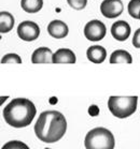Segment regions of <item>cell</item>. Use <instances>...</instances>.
<instances>
[{
	"label": "cell",
	"mask_w": 140,
	"mask_h": 149,
	"mask_svg": "<svg viewBox=\"0 0 140 149\" xmlns=\"http://www.w3.org/2000/svg\"><path fill=\"white\" fill-rule=\"evenodd\" d=\"M67 121L65 116L57 111H45L39 115L34 133L38 139L44 143H55L65 135Z\"/></svg>",
	"instance_id": "cell-1"
},
{
	"label": "cell",
	"mask_w": 140,
	"mask_h": 149,
	"mask_svg": "<svg viewBox=\"0 0 140 149\" xmlns=\"http://www.w3.org/2000/svg\"><path fill=\"white\" fill-rule=\"evenodd\" d=\"M37 114L36 106L25 98L13 99L2 111V116L8 125L13 128H25L29 125Z\"/></svg>",
	"instance_id": "cell-2"
},
{
	"label": "cell",
	"mask_w": 140,
	"mask_h": 149,
	"mask_svg": "<svg viewBox=\"0 0 140 149\" xmlns=\"http://www.w3.org/2000/svg\"><path fill=\"white\" fill-rule=\"evenodd\" d=\"M84 145L86 149H114V136L106 128H95L85 136Z\"/></svg>",
	"instance_id": "cell-3"
},
{
	"label": "cell",
	"mask_w": 140,
	"mask_h": 149,
	"mask_svg": "<svg viewBox=\"0 0 140 149\" xmlns=\"http://www.w3.org/2000/svg\"><path fill=\"white\" fill-rule=\"evenodd\" d=\"M138 97H115L112 95L108 100V109L113 116L117 118H127L136 112Z\"/></svg>",
	"instance_id": "cell-4"
},
{
	"label": "cell",
	"mask_w": 140,
	"mask_h": 149,
	"mask_svg": "<svg viewBox=\"0 0 140 149\" xmlns=\"http://www.w3.org/2000/svg\"><path fill=\"white\" fill-rule=\"evenodd\" d=\"M107 33V28L103 22L98 19L89 20L84 27V36L89 41L98 42L103 40Z\"/></svg>",
	"instance_id": "cell-5"
},
{
	"label": "cell",
	"mask_w": 140,
	"mask_h": 149,
	"mask_svg": "<svg viewBox=\"0 0 140 149\" xmlns=\"http://www.w3.org/2000/svg\"><path fill=\"white\" fill-rule=\"evenodd\" d=\"M17 34L20 39L26 42L37 40L40 34V28L34 22L31 20H25L22 22L17 27Z\"/></svg>",
	"instance_id": "cell-6"
},
{
	"label": "cell",
	"mask_w": 140,
	"mask_h": 149,
	"mask_svg": "<svg viewBox=\"0 0 140 149\" xmlns=\"http://www.w3.org/2000/svg\"><path fill=\"white\" fill-rule=\"evenodd\" d=\"M100 12L107 18H115L123 13V2L121 0H103Z\"/></svg>",
	"instance_id": "cell-7"
},
{
	"label": "cell",
	"mask_w": 140,
	"mask_h": 149,
	"mask_svg": "<svg viewBox=\"0 0 140 149\" xmlns=\"http://www.w3.org/2000/svg\"><path fill=\"white\" fill-rule=\"evenodd\" d=\"M132 29H130L129 24L125 20H116L115 23H113L111 27V34L115 40L123 42L126 41L130 36Z\"/></svg>",
	"instance_id": "cell-8"
},
{
	"label": "cell",
	"mask_w": 140,
	"mask_h": 149,
	"mask_svg": "<svg viewBox=\"0 0 140 149\" xmlns=\"http://www.w3.org/2000/svg\"><path fill=\"white\" fill-rule=\"evenodd\" d=\"M48 32L51 37L55 39H63V38L67 37L69 32L68 26L65 22L59 19L52 20L48 26Z\"/></svg>",
	"instance_id": "cell-9"
},
{
	"label": "cell",
	"mask_w": 140,
	"mask_h": 149,
	"mask_svg": "<svg viewBox=\"0 0 140 149\" xmlns=\"http://www.w3.org/2000/svg\"><path fill=\"white\" fill-rule=\"evenodd\" d=\"M53 53L49 47H39L31 55L32 63H53Z\"/></svg>",
	"instance_id": "cell-10"
},
{
	"label": "cell",
	"mask_w": 140,
	"mask_h": 149,
	"mask_svg": "<svg viewBox=\"0 0 140 149\" xmlns=\"http://www.w3.org/2000/svg\"><path fill=\"white\" fill-rule=\"evenodd\" d=\"M75 53L69 48H59L53 55V63H75Z\"/></svg>",
	"instance_id": "cell-11"
},
{
	"label": "cell",
	"mask_w": 140,
	"mask_h": 149,
	"mask_svg": "<svg viewBox=\"0 0 140 149\" xmlns=\"http://www.w3.org/2000/svg\"><path fill=\"white\" fill-rule=\"evenodd\" d=\"M86 56L91 62L94 63H103L107 57L106 48L100 45H93L89 46L86 51Z\"/></svg>",
	"instance_id": "cell-12"
},
{
	"label": "cell",
	"mask_w": 140,
	"mask_h": 149,
	"mask_svg": "<svg viewBox=\"0 0 140 149\" xmlns=\"http://www.w3.org/2000/svg\"><path fill=\"white\" fill-rule=\"evenodd\" d=\"M14 19L13 15L9 12H0V32L1 33H8L10 32L14 27Z\"/></svg>",
	"instance_id": "cell-13"
},
{
	"label": "cell",
	"mask_w": 140,
	"mask_h": 149,
	"mask_svg": "<svg viewBox=\"0 0 140 149\" xmlns=\"http://www.w3.org/2000/svg\"><path fill=\"white\" fill-rule=\"evenodd\" d=\"M133 62V58L132 55L127 51L124 49H117L114 51L110 56V63H132Z\"/></svg>",
	"instance_id": "cell-14"
},
{
	"label": "cell",
	"mask_w": 140,
	"mask_h": 149,
	"mask_svg": "<svg viewBox=\"0 0 140 149\" xmlns=\"http://www.w3.org/2000/svg\"><path fill=\"white\" fill-rule=\"evenodd\" d=\"M21 7L27 13H37L43 7V0H21Z\"/></svg>",
	"instance_id": "cell-15"
},
{
	"label": "cell",
	"mask_w": 140,
	"mask_h": 149,
	"mask_svg": "<svg viewBox=\"0 0 140 149\" xmlns=\"http://www.w3.org/2000/svg\"><path fill=\"white\" fill-rule=\"evenodd\" d=\"M128 13L133 18L139 19V13H140V0H130L128 3Z\"/></svg>",
	"instance_id": "cell-16"
},
{
	"label": "cell",
	"mask_w": 140,
	"mask_h": 149,
	"mask_svg": "<svg viewBox=\"0 0 140 149\" xmlns=\"http://www.w3.org/2000/svg\"><path fill=\"white\" fill-rule=\"evenodd\" d=\"M1 149H29V147L21 141H10L6 143Z\"/></svg>",
	"instance_id": "cell-17"
},
{
	"label": "cell",
	"mask_w": 140,
	"mask_h": 149,
	"mask_svg": "<svg viewBox=\"0 0 140 149\" xmlns=\"http://www.w3.org/2000/svg\"><path fill=\"white\" fill-rule=\"evenodd\" d=\"M1 63H22V58L16 54H7L2 57Z\"/></svg>",
	"instance_id": "cell-18"
},
{
	"label": "cell",
	"mask_w": 140,
	"mask_h": 149,
	"mask_svg": "<svg viewBox=\"0 0 140 149\" xmlns=\"http://www.w3.org/2000/svg\"><path fill=\"white\" fill-rule=\"evenodd\" d=\"M67 2L75 10H83L87 4V0H67Z\"/></svg>",
	"instance_id": "cell-19"
},
{
	"label": "cell",
	"mask_w": 140,
	"mask_h": 149,
	"mask_svg": "<svg viewBox=\"0 0 140 149\" xmlns=\"http://www.w3.org/2000/svg\"><path fill=\"white\" fill-rule=\"evenodd\" d=\"M133 45L136 48H140V28H139V29H137L136 32L134 33Z\"/></svg>",
	"instance_id": "cell-20"
},
{
	"label": "cell",
	"mask_w": 140,
	"mask_h": 149,
	"mask_svg": "<svg viewBox=\"0 0 140 149\" xmlns=\"http://www.w3.org/2000/svg\"><path fill=\"white\" fill-rule=\"evenodd\" d=\"M139 19H140V13H139Z\"/></svg>",
	"instance_id": "cell-21"
}]
</instances>
